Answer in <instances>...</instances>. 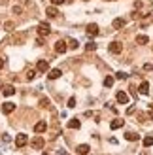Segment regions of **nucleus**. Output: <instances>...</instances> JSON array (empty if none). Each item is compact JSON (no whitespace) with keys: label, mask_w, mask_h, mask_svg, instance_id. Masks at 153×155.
Returning a JSON list of instances; mask_svg holds the SVG:
<instances>
[{"label":"nucleus","mask_w":153,"mask_h":155,"mask_svg":"<svg viewBox=\"0 0 153 155\" xmlns=\"http://www.w3.org/2000/svg\"><path fill=\"white\" fill-rule=\"evenodd\" d=\"M4 64H6V59L2 57V59H0V68H4Z\"/></svg>","instance_id":"473e14b6"},{"label":"nucleus","mask_w":153,"mask_h":155,"mask_svg":"<svg viewBox=\"0 0 153 155\" xmlns=\"http://www.w3.org/2000/svg\"><path fill=\"white\" fill-rule=\"evenodd\" d=\"M144 146H148V148L153 146V136H146L144 138Z\"/></svg>","instance_id":"5701e85b"},{"label":"nucleus","mask_w":153,"mask_h":155,"mask_svg":"<svg viewBox=\"0 0 153 155\" xmlns=\"http://www.w3.org/2000/svg\"><path fill=\"white\" fill-rule=\"evenodd\" d=\"M27 142H28L27 134H17V136H15V146H17V148H23Z\"/></svg>","instance_id":"39448f33"},{"label":"nucleus","mask_w":153,"mask_h":155,"mask_svg":"<svg viewBox=\"0 0 153 155\" xmlns=\"http://www.w3.org/2000/svg\"><path fill=\"white\" fill-rule=\"evenodd\" d=\"M98 25H95V23H91V25H87V34H89V36H98Z\"/></svg>","instance_id":"20e7f679"},{"label":"nucleus","mask_w":153,"mask_h":155,"mask_svg":"<svg viewBox=\"0 0 153 155\" xmlns=\"http://www.w3.org/2000/svg\"><path fill=\"white\" fill-rule=\"evenodd\" d=\"M136 42H138V44H142V46H144V44H148V42H149V38L146 36V34H140V36H136Z\"/></svg>","instance_id":"6ab92c4d"},{"label":"nucleus","mask_w":153,"mask_h":155,"mask_svg":"<svg viewBox=\"0 0 153 155\" xmlns=\"http://www.w3.org/2000/svg\"><path fill=\"white\" fill-rule=\"evenodd\" d=\"M113 85V76H106L104 78V87H112Z\"/></svg>","instance_id":"412c9836"},{"label":"nucleus","mask_w":153,"mask_h":155,"mask_svg":"<svg viewBox=\"0 0 153 155\" xmlns=\"http://www.w3.org/2000/svg\"><path fill=\"white\" fill-rule=\"evenodd\" d=\"M85 2H87V0H85Z\"/></svg>","instance_id":"e433bc0d"},{"label":"nucleus","mask_w":153,"mask_h":155,"mask_svg":"<svg viewBox=\"0 0 153 155\" xmlns=\"http://www.w3.org/2000/svg\"><path fill=\"white\" fill-rule=\"evenodd\" d=\"M68 108H76V98H74V96H72V98H68Z\"/></svg>","instance_id":"bb28decb"},{"label":"nucleus","mask_w":153,"mask_h":155,"mask_svg":"<svg viewBox=\"0 0 153 155\" xmlns=\"http://www.w3.org/2000/svg\"><path fill=\"white\" fill-rule=\"evenodd\" d=\"M36 70H38V72H47V70H49V64H47V61H38Z\"/></svg>","instance_id":"9d476101"},{"label":"nucleus","mask_w":153,"mask_h":155,"mask_svg":"<svg viewBox=\"0 0 153 155\" xmlns=\"http://www.w3.org/2000/svg\"><path fill=\"white\" fill-rule=\"evenodd\" d=\"M115 98H117V102H119V104H127V102H129V96H127L125 91H117Z\"/></svg>","instance_id":"6e6552de"},{"label":"nucleus","mask_w":153,"mask_h":155,"mask_svg":"<svg viewBox=\"0 0 153 155\" xmlns=\"http://www.w3.org/2000/svg\"><path fill=\"white\" fill-rule=\"evenodd\" d=\"M45 129H47V123H45V121H38V123L34 125V132H36V134L45 132Z\"/></svg>","instance_id":"0eeeda50"},{"label":"nucleus","mask_w":153,"mask_h":155,"mask_svg":"<svg viewBox=\"0 0 153 155\" xmlns=\"http://www.w3.org/2000/svg\"><path fill=\"white\" fill-rule=\"evenodd\" d=\"M144 70H148V72H149V70H153V66H151V64H144Z\"/></svg>","instance_id":"2f4dec72"},{"label":"nucleus","mask_w":153,"mask_h":155,"mask_svg":"<svg viewBox=\"0 0 153 155\" xmlns=\"http://www.w3.org/2000/svg\"><path fill=\"white\" fill-rule=\"evenodd\" d=\"M142 6H144V4H142L140 0H136V2H134V8H142Z\"/></svg>","instance_id":"c756f323"},{"label":"nucleus","mask_w":153,"mask_h":155,"mask_svg":"<svg viewBox=\"0 0 153 155\" xmlns=\"http://www.w3.org/2000/svg\"><path fill=\"white\" fill-rule=\"evenodd\" d=\"M125 27V19H115L113 21V28H123Z\"/></svg>","instance_id":"aec40b11"},{"label":"nucleus","mask_w":153,"mask_h":155,"mask_svg":"<svg viewBox=\"0 0 153 155\" xmlns=\"http://www.w3.org/2000/svg\"><path fill=\"white\" fill-rule=\"evenodd\" d=\"M66 49H68V44H66V42H63V40L55 42V53L63 55V53H66Z\"/></svg>","instance_id":"f257e3e1"},{"label":"nucleus","mask_w":153,"mask_h":155,"mask_svg":"<svg viewBox=\"0 0 153 155\" xmlns=\"http://www.w3.org/2000/svg\"><path fill=\"white\" fill-rule=\"evenodd\" d=\"M44 138L42 136H36V138H32V148H34V150H42V148H44Z\"/></svg>","instance_id":"423d86ee"},{"label":"nucleus","mask_w":153,"mask_h":155,"mask_svg":"<svg viewBox=\"0 0 153 155\" xmlns=\"http://www.w3.org/2000/svg\"><path fill=\"white\" fill-rule=\"evenodd\" d=\"M149 108H151V110H153V104H151V106H149Z\"/></svg>","instance_id":"f704fd0d"},{"label":"nucleus","mask_w":153,"mask_h":155,"mask_svg":"<svg viewBox=\"0 0 153 155\" xmlns=\"http://www.w3.org/2000/svg\"><path fill=\"white\" fill-rule=\"evenodd\" d=\"M51 4L53 6H61V4H64V0H51Z\"/></svg>","instance_id":"c85d7f7f"},{"label":"nucleus","mask_w":153,"mask_h":155,"mask_svg":"<svg viewBox=\"0 0 153 155\" xmlns=\"http://www.w3.org/2000/svg\"><path fill=\"white\" fill-rule=\"evenodd\" d=\"M115 78H117V80H127V78H129V74H127V72H117Z\"/></svg>","instance_id":"a878e982"},{"label":"nucleus","mask_w":153,"mask_h":155,"mask_svg":"<svg viewBox=\"0 0 153 155\" xmlns=\"http://www.w3.org/2000/svg\"><path fill=\"white\" fill-rule=\"evenodd\" d=\"M121 49H123V46H121V42H112V44H110L108 46V51L110 53H121Z\"/></svg>","instance_id":"f03ea898"},{"label":"nucleus","mask_w":153,"mask_h":155,"mask_svg":"<svg viewBox=\"0 0 153 155\" xmlns=\"http://www.w3.org/2000/svg\"><path fill=\"white\" fill-rule=\"evenodd\" d=\"M68 46L72 47V49H78V47H80V42H78V40H70V42H68Z\"/></svg>","instance_id":"b1692460"},{"label":"nucleus","mask_w":153,"mask_h":155,"mask_svg":"<svg viewBox=\"0 0 153 155\" xmlns=\"http://www.w3.org/2000/svg\"><path fill=\"white\" fill-rule=\"evenodd\" d=\"M45 13H47V17L53 19V17H57V15H59V11H57V8H53V6H51V8L45 9Z\"/></svg>","instance_id":"dca6fc26"},{"label":"nucleus","mask_w":153,"mask_h":155,"mask_svg":"<svg viewBox=\"0 0 153 155\" xmlns=\"http://www.w3.org/2000/svg\"><path fill=\"white\" fill-rule=\"evenodd\" d=\"M89 150H91V148H89V146H87V144H80V146H78V148H76V151H78V155H87V153H89Z\"/></svg>","instance_id":"9b49d317"},{"label":"nucleus","mask_w":153,"mask_h":155,"mask_svg":"<svg viewBox=\"0 0 153 155\" xmlns=\"http://www.w3.org/2000/svg\"><path fill=\"white\" fill-rule=\"evenodd\" d=\"M123 125H125V121H123V119H113L112 123H110V129H113V131H115V129H121Z\"/></svg>","instance_id":"ddd939ff"},{"label":"nucleus","mask_w":153,"mask_h":155,"mask_svg":"<svg viewBox=\"0 0 153 155\" xmlns=\"http://www.w3.org/2000/svg\"><path fill=\"white\" fill-rule=\"evenodd\" d=\"M138 138H140L138 134H136V132H131V131L125 134V140H129V142H134V140H138Z\"/></svg>","instance_id":"a211bd4d"},{"label":"nucleus","mask_w":153,"mask_h":155,"mask_svg":"<svg viewBox=\"0 0 153 155\" xmlns=\"http://www.w3.org/2000/svg\"><path fill=\"white\" fill-rule=\"evenodd\" d=\"M49 32H51V27L47 23H40L38 25V34H40V36H47Z\"/></svg>","instance_id":"7ed1b4c3"},{"label":"nucleus","mask_w":153,"mask_h":155,"mask_svg":"<svg viewBox=\"0 0 153 155\" xmlns=\"http://www.w3.org/2000/svg\"><path fill=\"white\" fill-rule=\"evenodd\" d=\"M81 123H80V119H70L68 121V129H80Z\"/></svg>","instance_id":"f3484780"},{"label":"nucleus","mask_w":153,"mask_h":155,"mask_svg":"<svg viewBox=\"0 0 153 155\" xmlns=\"http://www.w3.org/2000/svg\"><path fill=\"white\" fill-rule=\"evenodd\" d=\"M138 93H140V95H148V93H149V83L148 82H142V83H140V87H138Z\"/></svg>","instance_id":"f8f14e48"},{"label":"nucleus","mask_w":153,"mask_h":155,"mask_svg":"<svg viewBox=\"0 0 153 155\" xmlns=\"http://www.w3.org/2000/svg\"><path fill=\"white\" fill-rule=\"evenodd\" d=\"M148 115H149V119L153 121V110H151V108H149V114H148Z\"/></svg>","instance_id":"72a5a7b5"},{"label":"nucleus","mask_w":153,"mask_h":155,"mask_svg":"<svg viewBox=\"0 0 153 155\" xmlns=\"http://www.w3.org/2000/svg\"><path fill=\"white\" fill-rule=\"evenodd\" d=\"M61 70L59 68H53V70H49V74H47V78H49V80H57V78H61Z\"/></svg>","instance_id":"2eb2a0df"},{"label":"nucleus","mask_w":153,"mask_h":155,"mask_svg":"<svg viewBox=\"0 0 153 155\" xmlns=\"http://www.w3.org/2000/svg\"><path fill=\"white\" fill-rule=\"evenodd\" d=\"M13 110H15L13 102H4V104H2V114H11Z\"/></svg>","instance_id":"1a4fd4ad"},{"label":"nucleus","mask_w":153,"mask_h":155,"mask_svg":"<svg viewBox=\"0 0 153 155\" xmlns=\"http://www.w3.org/2000/svg\"><path fill=\"white\" fill-rule=\"evenodd\" d=\"M34 78H36V70H28L27 72V80L30 82V80H34Z\"/></svg>","instance_id":"393cba45"},{"label":"nucleus","mask_w":153,"mask_h":155,"mask_svg":"<svg viewBox=\"0 0 153 155\" xmlns=\"http://www.w3.org/2000/svg\"><path fill=\"white\" fill-rule=\"evenodd\" d=\"M13 28V23H6V30H11Z\"/></svg>","instance_id":"7c9ffc66"},{"label":"nucleus","mask_w":153,"mask_h":155,"mask_svg":"<svg viewBox=\"0 0 153 155\" xmlns=\"http://www.w3.org/2000/svg\"><path fill=\"white\" fill-rule=\"evenodd\" d=\"M40 106H42V108H47V106H49V100H47V98H42V100H40Z\"/></svg>","instance_id":"cd10ccee"},{"label":"nucleus","mask_w":153,"mask_h":155,"mask_svg":"<svg viewBox=\"0 0 153 155\" xmlns=\"http://www.w3.org/2000/svg\"><path fill=\"white\" fill-rule=\"evenodd\" d=\"M2 93H4V96H11V95H15V87L13 85H6L4 89H2Z\"/></svg>","instance_id":"4468645a"},{"label":"nucleus","mask_w":153,"mask_h":155,"mask_svg":"<svg viewBox=\"0 0 153 155\" xmlns=\"http://www.w3.org/2000/svg\"><path fill=\"white\" fill-rule=\"evenodd\" d=\"M44 155H47V153H44Z\"/></svg>","instance_id":"c9c22d12"},{"label":"nucleus","mask_w":153,"mask_h":155,"mask_svg":"<svg viewBox=\"0 0 153 155\" xmlns=\"http://www.w3.org/2000/svg\"><path fill=\"white\" fill-rule=\"evenodd\" d=\"M85 49L87 51H95L96 49V44H95V42H89V44H85Z\"/></svg>","instance_id":"4be33fe9"}]
</instances>
